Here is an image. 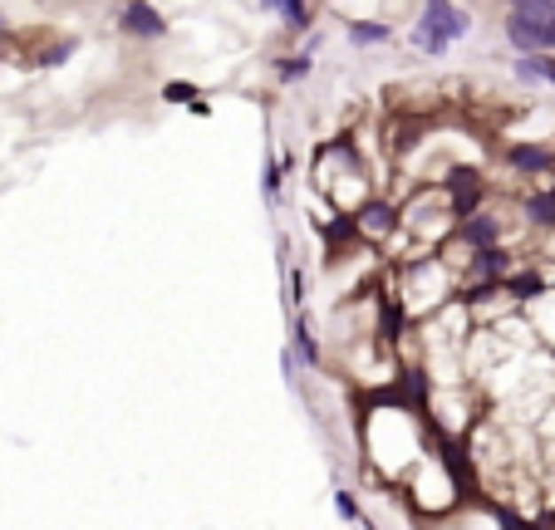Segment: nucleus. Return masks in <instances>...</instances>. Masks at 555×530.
Masks as SVG:
<instances>
[{"label":"nucleus","mask_w":555,"mask_h":530,"mask_svg":"<svg viewBox=\"0 0 555 530\" xmlns=\"http://www.w3.org/2000/svg\"><path fill=\"white\" fill-rule=\"evenodd\" d=\"M512 74L521 79V84H551L555 89V54H521V59L512 64Z\"/></svg>","instance_id":"8"},{"label":"nucleus","mask_w":555,"mask_h":530,"mask_svg":"<svg viewBox=\"0 0 555 530\" xmlns=\"http://www.w3.org/2000/svg\"><path fill=\"white\" fill-rule=\"evenodd\" d=\"M502 290H506L512 300H535V295L545 290V280L535 276V270H521V276H506V280H502Z\"/></svg>","instance_id":"13"},{"label":"nucleus","mask_w":555,"mask_h":530,"mask_svg":"<svg viewBox=\"0 0 555 530\" xmlns=\"http://www.w3.org/2000/svg\"><path fill=\"white\" fill-rule=\"evenodd\" d=\"M384 40H394V25H384V20H354L349 25V44H384Z\"/></svg>","instance_id":"12"},{"label":"nucleus","mask_w":555,"mask_h":530,"mask_svg":"<svg viewBox=\"0 0 555 530\" xmlns=\"http://www.w3.org/2000/svg\"><path fill=\"white\" fill-rule=\"evenodd\" d=\"M506 162L512 168H521V172H545L551 168V148H531V143H516V148H506Z\"/></svg>","instance_id":"10"},{"label":"nucleus","mask_w":555,"mask_h":530,"mask_svg":"<svg viewBox=\"0 0 555 530\" xmlns=\"http://www.w3.org/2000/svg\"><path fill=\"white\" fill-rule=\"evenodd\" d=\"M118 25H123V35H133V40H162V35H168L162 11H152L143 0H129V5L118 11Z\"/></svg>","instance_id":"5"},{"label":"nucleus","mask_w":555,"mask_h":530,"mask_svg":"<svg viewBox=\"0 0 555 530\" xmlns=\"http://www.w3.org/2000/svg\"><path fill=\"white\" fill-rule=\"evenodd\" d=\"M162 98H168V104H187V108L202 104V94H197L192 84H168V89H162Z\"/></svg>","instance_id":"17"},{"label":"nucleus","mask_w":555,"mask_h":530,"mask_svg":"<svg viewBox=\"0 0 555 530\" xmlns=\"http://www.w3.org/2000/svg\"><path fill=\"white\" fill-rule=\"evenodd\" d=\"M266 11H276L285 30H305V35H310V25H315V11H310V5H300V0H276V5H266Z\"/></svg>","instance_id":"11"},{"label":"nucleus","mask_w":555,"mask_h":530,"mask_svg":"<svg viewBox=\"0 0 555 530\" xmlns=\"http://www.w3.org/2000/svg\"><path fill=\"white\" fill-rule=\"evenodd\" d=\"M354 231L359 236H369V241H384L388 231H394L398 222H403V212H398L394 202H384V197H369V202H359L354 207Z\"/></svg>","instance_id":"4"},{"label":"nucleus","mask_w":555,"mask_h":530,"mask_svg":"<svg viewBox=\"0 0 555 530\" xmlns=\"http://www.w3.org/2000/svg\"><path fill=\"white\" fill-rule=\"evenodd\" d=\"M315 59H305V54H285V59H276V79L280 84H300V79H310Z\"/></svg>","instance_id":"14"},{"label":"nucleus","mask_w":555,"mask_h":530,"mask_svg":"<svg viewBox=\"0 0 555 530\" xmlns=\"http://www.w3.org/2000/svg\"><path fill=\"white\" fill-rule=\"evenodd\" d=\"M280 172H285V158H280V162H266V172H261V191H266V202H276V191H280Z\"/></svg>","instance_id":"16"},{"label":"nucleus","mask_w":555,"mask_h":530,"mask_svg":"<svg viewBox=\"0 0 555 530\" xmlns=\"http://www.w3.org/2000/svg\"><path fill=\"white\" fill-rule=\"evenodd\" d=\"M290 354H295V363H310V369H320V344H315L310 319H305V315H295V324H290Z\"/></svg>","instance_id":"9"},{"label":"nucleus","mask_w":555,"mask_h":530,"mask_svg":"<svg viewBox=\"0 0 555 530\" xmlns=\"http://www.w3.org/2000/svg\"><path fill=\"white\" fill-rule=\"evenodd\" d=\"M467 30H472V15H467V11H457L452 0H427L423 15H418L413 44H418L423 54H433V59H438V54H448Z\"/></svg>","instance_id":"2"},{"label":"nucleus","mask_w":555,"mask_h":530,"mask_svg":"<svg viewBox=\"0 0 555 530\" xmlns=\"http://www.w3.org/2000/svg\"><path fill=\"white\" fill-rule=\"evenodd\" d=\"M442 197H448V216L452 222H467L481 207V177L472 168H452L448 182H442Z\"/></svg>","instance_id":"3"},{"label":"nucleus","mask_w":555,"mask_h":530,"mask_svg":"<svg viewBox=\"0 0 555 530\" xmlns=\"http://www.w3.org/2000/svg\"><path fill=\"white\" fill-rule=\"evenodd\" d=\"M472 270H477V285H502L506 270H512V255L502 246H491V251H477L472 255Z\"/></svg>","instance_id":"7"},{"label":"nucleus","mask_w":555,"mask_h":530,"mask_svg":"<svg viewBox=\"0 0 555 530\" xmlns=\"http://www.w3.org/2000/svg\"><path fill=\"white\" fill-rule=\"evenodd\" d=\"M334 511H340L344 520H359V501H354L349 491H334Z\"/></svg>","instance_id":"19"},{"label":"nucleus","mask_w":555,"mask_h":530,"mask_svg":"<svg viewBox=\"0 0 555 530\" xmlns=\"http://www.w3.org/2000/svg\"><path fill=\"white\" fill-rule=\"evenodd\" d=\"M74 50H79V44H74V40H59V44H50V50H44V54H40V64H65V59H69V54H74Z\"/></svg>","instance_id":"18"},{"label":"nucleus","mask_w":555,"mask_h":530,"mask_svg":"<svg viewBox=\"0 0 555 530\" xmlns=\"http://www.w3.org/2000/svg\"><path fill=\"white\" fill-rule=\"evenodd\" d=\"M457 241L472 246V255L491 251V246H502V222H496L491 212H472L467 222H457Z\"/></svg>","instance_id":"6"},{"label":"nucleus","mask_w":555,"mask_h":530,"mask_svg":"<svg viewBox=\"0 0 555 530\" xmlns=\"http://www.w3.org/2000/svg\"><path fill=\"white\" fill-rule=\"evenodd\" d=\"M0 40H5V11H0Z\"/></svg>","instance_id":"20"},{"label":"nucleus","mask_w":555,"mask_h":530,"mask_svg":"<svg viewBox=\"0 0 555 530\" xmlns=\"http://www.w3.org/2000/svg\"><path fill=\"white\" fill-rule=\"evenodd\" d=\"M526 216H531L535 226H555V187L551 191H535L531 202H526Z\"/></svg>","instance_id":"15"},{"label":"nucleus","mask_w":555,"mask_h":530,"mask_svg":"<svg viewBox=\"0 0 555 530\" xmlns=\"http://www.w3.org/2000/svg\"><path fill=\"white\" fill-rule=\"evenodd\" d=\"M506 40L521 54L555 50V5L551 0H516L506 11Z\"/></svg>","instance_id":"1"}]
</instances>
